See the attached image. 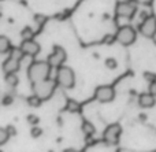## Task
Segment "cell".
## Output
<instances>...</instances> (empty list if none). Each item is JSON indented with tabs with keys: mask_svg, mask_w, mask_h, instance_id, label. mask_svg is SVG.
<instances>
[{
	"mask_svg": "<svg viewBox=\"0 0 156 152\" xmlns=\"http://www.w3.org/2000/svg\"><path fill=\"white\" fill-rule=\"evenodd\" d=\"M10 139V134L7 133V130L3 128H0V145H3L4 143H7V140Z\"/></svg>",
	"mask_w": 156,
	"mask_h": 152,
	"instance_id": "obj_21",
	"label": "cell"
},
{
	"mask_svg": "<svg viewBox=\"0 0 156 152\" xmlns=\"http://www.w3.org/2000/svg\"><path fill=\"white\" fill-rule=\"evenodd\" d=\"M19 67H21V60L12 56H8L3 63V71H5V73H16Z\"/></svg>",
	"mask_w": 156,
	"mask_h": 152,
	"instance_id": "obj_11",
	"label": "cell"
},
{
	"mask_svg": "<svg viewBox=\"0 0 156 152\" xmlns=\"http://www.w3.org/2000/svg\"><path fill=\"white\" fill-rule=\"evenodd\" d=\"M137 11V7L133 2H121L116 4V8H115V12L118 16H122V18H133Z\"/></svg>",
	"mask_w": 156,
	"mask_h": 152,
	"instance_id": "obj_7",
	"label": "cell"
},
{
	"mask_svg": "<svg viewBox=\"0 0 156 152\" xmlns=\"http://www.w3.org/2000/svg\"><path fill=\"white\" fill-rule=\"evenodd\" d=\"M56 82L59 87L63 88V89H71V88L76 85V76H74V71L71 70L70 67H66V66L58 67Z\"/></svg>",
	"mask_w": 156,
	"mask_h": 152,
	"instance_id": "obj_3",
	"label": "cell"
},
{
	"mask_svg": "<svg viewBox=\"0 0 156 152\" xmlns=\"http://www.w3.org/2000/svg\"><path fill=\"white\" fill-rule=\"evenodd\" d=\"M149 93H152L154 96H156V81L149 82Z\"/></svg>",
	"mask_w": 156,
	"mask_h": 152,
	"instance_id": "obj_28",
	"label": "cell"
},
{
	"mask_svg": "<svg viewBox=\"0 0 156 152\" xmlns=\"http://www.w3.org/2000/svg\"><path fill=\"white\" fill-rule=\"evenodd\" d=\"M10 56L15 58V59H18V60H22L25 56V52L21 47H19V48H12V49H10Z\"/></svg>",
	"mask_w": 156,
	"mask_h": 152,
	"instance_id": "obj_17",
	"label": "cell"
},
{
	"mask_svg": "<svg viewBox=\"0 0 156 152\" xmlns=\"http://www.w3.org/2000/svg\"><path fill=\"white\" fill-rule=\"evenodd\" d=\"M82 132H83V134H85V136H88V137H92L94 134V132H96V129H94V126L92 125L90 122H83L82 123Z\"/></svg>",
	"mask_w": 156,
	"mask_h": 152,
	"instance_id": "obj_15",
	"label": "cell"
},
{
	"mask_svg": "<svg viewBox=\"0 0 156 152\" xmlns=\"http://www.w3.org/2000/svg\"><path fill=\"white\" fill-rule=\"evenodd\" d=\"M27 122H29L32 126H34V125H37V123L40 122V119H38V117H36V115L30 114V115H27Z\"/></svg>",
	"mask_w": 156,
	"mask_h": 152,
	"instance_id": "obj_23",
	"label": "cell"
},
{
	"mask_svg": "<svg viewBox=\"0 0 156 152\" xmlns=\"http://www.w3.org/2000/svg\"><path fill=\"white\" fill-rule=\"evenodd\" d=\"M11 48L10 40H8L5 36H0V54H5L8 52Z\"/></svg>",
	"mask_w": 156,
	"mask_h": 152,
	"instance_id": "obj_14",
	"label": "cell"
},
{
	"mask_svg": "<svg viewBox=\"0 0 156 152\" xmlns=\"http://www.w3.org/2000/svg\"><path fill=\"white\" fill-rule=\"evenodd\" d=\"M30 134H32V137L37 139V137H41V134H43V130H41V128H38L37 125H34L32 128V130H30Z\"/></svg>",
	"mask_w": 156,
	"mask_h": 152,
	"instance_id": "obj_22",
	"label": "cell"
},
{
	"mask_svg": "<svg viewBox=\"0 0 156 152\" xmlns=\"http://www.w3.org/2000/svg\"><path fill=\"white\" fill-rule=\"evenodd\" d=\"M80 110H81V106H80V103L76 100H67V111H70V112H80Z\"/></svg>",
	"mask_w": 156,
	"mask_h": 152,
	"instance_id": "obj_18",
	"label": "cell"
},
{
	"mask_svg": "<svg viewBox=\"0 0 156 152\" xmlns=\"http://www.w3.org/2000/svg\"><path fill=\"white\" fill-rule=\"evenodd\" d=\"M5 82H7V85L15 88L19 84V78L15 73H5Z\"/></svg>",
	"mask_w": 156,
	"mask_h": 152,
	"instance_id": "obj_13",
	"label": "cell"
},
{
	"mask_svg": "<svg viewBox=\"0 0 156 152\" xmlns=\"http://www.w3.org/2000/svg\"><path fill=\"white\" fill-rule=\"evenodd\" d=\"M66 52L62 47H55L54 52L48 56V63L52 66V67H60V66L65 63L66 60Z\"/></svg>",
	"mask_w": 156,
	"mask_h": 152,
	"instance_id": "obj_9",
	"label": "cell"
},
{
	"mask_svg": "<svg viewBox=\"0 0 156 152\" xmlns=\"http://www.w3.org/2000/svg\"><path fill=\"white\" fill-rule=\"evenodd\" d=\"M127 2H133V3H134V2H136V0H127Z\"/></svg>",
	"mask_w": 156,
	"mask_h": 152,
	"instance_id": "obj_29",
	"label": "cell"
},
{
	"mask_svg": "<svg viewBox=\"0 0 156 152\" xmlns=\"http://www.w3.org/2000/svg\"><path fill=\"white\" fill-rule=\"evenodd\" d=\"M51 69H52V66L48 63V60L47 62H44V60H41V62H33L27 67V78L32 82L43 81V80L49 77Z\"/></svg>",
	"mask_w": 156,
	"mask_h": 152,
	"instance_id": "obj_1",
	"label": "cell"
},
{
	"mask_svg": "<svg viewBox=\"0 0 156 152\" xmlns=\"http://www.w3.org/2000/svg\"><path fill=\"white\" fill-rule=\"evenodd\" d=\"M156 96H154L152 93H141L140 97H138V104L143 108H151V107L155 106L156 103Z\"/></svg>",
	"mask_w": 156,
	"mask_h": 152,
	"instance_id": "obj_12",
	"label": "cell"
},
{
	"mask_svg": "<svg viewBox=\"0 0 156 152\" xmlns=\"http://www.w3.org/2000/svg\"><path fill=\"white\" fill-rule=\"evenodd\" d=\"M115 38L119 44H122V45H125V47H129L136 41V38H137V33H136L134 27L126 25V26L119 27Z\"/></svg>",
	"mask_w": 156,
	"mask_h": 152,
	"instance_id": "obj_4",
	"label": "cell"
},
{
	"mask_svg": "<svg viewBox=\"0 0 156 152\" xmlns=\"http://www.w3.org/2000/svg\"><path fill=\"white\" fill-rule=\"evenodd\" d=\"M105 67L110 69V70H115V69L118 67V62H116L114 58H108V59L105 60Z\"/></svg>",
	"mask_w": 156,
	"mask_h": 152,
	"instance_id": "obj_20",
	"label": "cell"
},
{
	"mask_svg": "<svg viewBox=\"0 0 156 152\" xmlns=\"http://www.w3.org/2000/svg\"><path fill=\"white\" fill-rule=\"evenodd\" d=\"M94 97L100 103H110L115 97V90L108 85H101V87L96 88L94 90Z\"/></svg>",
	"mask_w": 156,
	"mask_h": 152,
	"instance_id": "obj_8",
	"label": "cell"
},
{
	"mask_svg": "<svg viewBox=\"0 0 156 152\" xmlns=\"http://www.w3.org/2000/svg\"><path fill=\"white\" fill-rule=\"evenodd\" d=\"M5 130H7V133L10 134V137H12V136H15V134H16V130H15V128H14L12 125L7 126V128H5Z\"/></svg>",
	"mask_w": 156,
	"mask_h": 152,
	"instance_id": "obj_27",
	"label": "cell"
},
{
	"mask_svg": "<svg viewBox=\"0 0 156 152\" xmlns=\"http://www.w3.org/2000/svg\"><path fill=\"white\" fill-rule=\"evenodd\" d=\"M33 36H34V32H33L29 26H26V27H23V29H22L21 37L23 38V40H30V38H33Z\"/></svg>",
	"mask_w": 156,
	"mask_h": 152,
	"instance_id": "obj_19",
	"label": "cell"
},
{
	"mask_svg": "<svg viewBox=\"0 0 156 152\" xmlns=\"http://www.w3.org/2000/svg\"><path fill=\"white\" fill-rule=\"evenodd\" d=\"M140 33L147 38H152L156 36V16L149 15L140 23Z\"/></svg>",
	"mask_w": 156,
	"mask_h": 152,
	"instance_id": "obj_6",
	"label": "cell"
},
{
	"mask_svg": "<svg viewBox=\"0 0 156 152\" xmlns=\"http://www.w3.org/2000/svg\"><path fill=\"white\" fill-rule=\"evenodd\" d=\"M3 104H4V106H11V104H12V96L5 95L4 97H3Z\"/></svg>",
	"mask_w": 156,
	"mask_h": 152,
	"instance_id": "obj_25",
	"label": "cell"
},
{
	"mask_svg": "<svg viewBox=\"0 0 156 152\" xmlns=\"http://www.w3.org/2000/svg\"><path fill=\"white\" fill-rule=\"evenodd\" d=\"M41 103H43V99L37 95H33V96H30V97H27V104L32 107H40Z\"/></svg>",
	"mask_w": 156,
	"mask_h": 152,
	"instance_id": "obj_16",
	"label": "cell"
},
{
	"mask_svg": "<svg viewBox=\"0 0 156 152\" xmlns=\"http://www.w3.org/2000/svg\"><path fill=\"white\" fill-rule=\"evenodd\" d=\"M21 48L23 49L25 55H27V56L33 58L36 56V55H38V52H40V44L36 43L34 40H23V43L21 44Z\"/></svg>",
	"mask_w": 156,
	"mask_h": 152,
	"instance_id": "obj_10",
	"label": "cell"
},
{
	"mask_svg": "<svg viewBox=\"0 0 156 152\" xmlns=\"http://www.w3.org/2000/svg\"><path fill=\"white\" fill-rule=\"evenodd\" d=\"M34 19H36V22H37V25H44L47 21V18L44 15H36Z\"/></svg>",
	"mask_w": 156,
	"mask_h": 152,
	"instance_id": "obj_26",
	"label": "cell"
},
{
	"mask_svg": "<svg viewBox=\"0 0 156 152\" xmlns=\"http://www.w3.org/2000/svg\"><path fill=\"white\" fill-rule=\"evenodd\" d=\"M122 133V128L119 123H112V125L107 126V129L103 133V139H104L105 144L108 145H115L119 141V136Z\"/></svg>",
	"mask_w": 156,
	"mask_h": 152,
	"instance_id": "obj_5",
	"label": "cell"
},
{
	"mask_svg": "<svg viewBox=\"0 0 156 152\" xmlns=\"http://www.w3.org/2000/svg\"><path fill=\"white\" fill-rule=\"evenodd\" d=\"M144 78H145L148 82H154V81H156V74L155 73H149V71H145V73H144Z\"/></svg>",
	"mask_w": 156,
	"mask_h": 152,
	"instance_id": "obj_24",
	"label": "cell"
},
{
	"mask_svg": "<svg viewBox=\"0 0 156 152\" xmlns=\"http://www.w3.org/2000/svg\"><path fill=\"white\" fill-rule=\"evenodd\" d=\"M56 80H49L45 78L43 81H37V82H32V88L34 95L40 96L43 100H48L52 96V93L55 92V88H56Z\"/></svg>",
	"mask_w": 156,
	"mask_h": 152,
	"instance_id": "obj_2",
	"label": "cell"
}]
</instances>
